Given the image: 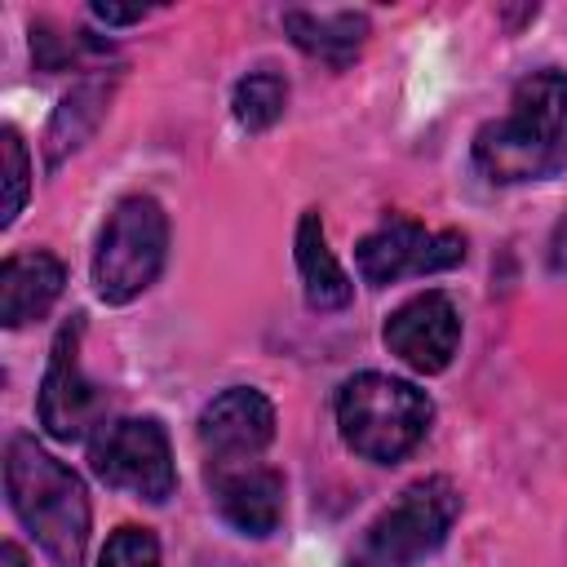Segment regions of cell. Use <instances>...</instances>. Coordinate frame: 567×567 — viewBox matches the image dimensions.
<instances>
[{
    "label": "cell",
    "mask_w": 567,
    "mask_h": 567,
    "mask_svg": "<svg viewBox=\"0 0 567 567\" xmlns=\"http://www.w3.org/2000/svg\"><path fill=\"white\" fill-rule=\"evenodd\" d=\"M66 284V266L53 252H18L0 266V319L4 328H22L40 319Z\"/></svg>",
    "instance_id": "cell-12"
},
{
    "label": "cell",
    "mask_w": 567,
    "mask_h": 567,
    "mask_svg": "<svg viewBox=\"0 0 567 567\" xmlns=\"http://www.w3.org/2000/svg\"><path fill=\"white\" fill-rule=\"evenodd\" d=\"M284 31L292 35V44L328 66H346L359 44L368 40V18L354 9H337V13H315V9H288L284 13Z\"/></svg>",
    "instance_id": "cell-14"
},
{
    "label": "cell",
    "mask_w": 567,
    "mask_h": 567,
    "mask_svg": "<svg viewBox=\"0 0 567 567\" xmlns=\"http://www.w3.org/2000/svg\"><path fill=\"white\" fill-rule=\"evenodd\" d=\"M80 337H84V319L75 315L58 332L49 368H44V381H40V425L62 443L89 439L93 425H106L102 421L106 399L80 368Z\"/></svg>",
    "instance_id": "cell-8"
},
{
    "label": "cell",
    "mask_w": 567,
    "mask_h": 567,
    "mask_svg": "<svg viewBox=\"0 0 567 567\" xmlns=\"http://www.w3.org/2000/svg\"><path fill=\"white\" fill-rule=\"evenodd\" d=\"M93 18L106 22V27H128V22H142L146 9H115V4H93Z\"/></svg>",
    "instance_id": "cell-19"
},
{
    "label": "cell",
    "mask_w": 567,
    "mask_h": 567,
    "mask_svg": "<svg viewBox=\"0 0 567 567\" xmlns=\"http://www.w3.org/2000/svg\"><path fill=\"white\" fill-rule=\"evenodd\" d=\"M0 155H4V208H0V226H9L22 204H27V190H31V164H27V146L13 128L0 133Z\"/></svg>",
    "instance_id": "cell-17"
},
{
    "label": "cell",
    "mask_w": 567,
    "mask_h": 567,
    "mask_svg": "<svg viewBox=\"0 0 567 567\" xmlns=\"http://www.w3.org/2000/svg\"><path fill=\"white\" fill-rule=\"evenodd\" d=\"M297 270H301V288H306V306L310 310H341V306H350L354 284L341 270V261L332 257V248L323 239L319 213H301V221H297Z\"/></svg>",
    "instance_id": "cell-15"
},
{
    "label": "cell",
    "mask_w": 567,
    "mask_h": 567,
    "mask_svg": "<svg viewBox=\"0 0 567 567\" xmlns=\"http://www.w3.org/2000/svg\"><path fill=\"white\" fill-rule=\"evenodd\" d=\"M97 567H159V540L146 527H120L106 536Z\"/></svg>",
    "instance_id": "cell-18"
},
{
    "label": "cell",
    "mask_w": 567,
    "mask_h": 567,
    "mask_svg": "<svg viewBox=\"0 0 567 567\" xmlns=\"http://www.w3.org/2000/svg\"><path fill=\"white\" fill-rule=\"evenodd\" d=\"M168 257V217L151 195H128L115 204L97 235L93 252V288L106 306H124L142 297Z\"/></svg>",
    "instance_id": "cell-5"
},
{
    "label": "cell",
    "mask_w": 567,
    "mask_h": 567,
    "mask_svg": "<svg viewBox=\"0 0 567 567\" xmlns=\"http://www.w3.org/2000/svg\"><path fill=\"white\" fill-rule=\"evenodd\" d=\"M461 261H465V235H456V230H425L421 221H412L403 213H390L354 248V266H359L363 284H372V288L399 284L408 275L452 270Z\"/></svg>",
    "instance_id": "cell-7"
},
{
    "label": "cell",
    "mask_w": 567,
    "mask_h": 567,
    "mask_svg": "<svg viewBox=\"0 0 567 567\" xmlns=\"http://www.w3.org/2000/svg\"><path fill=\"white\" fill-rule=\"evenodd\" d=\"M549 266H554L558 275H567V217L558 221V230H554V239H549Z\"/></svg>",
    "instance_id": "cell-20"
},
{
    "label": "cell",
    "mask_w": 567,
    "mask_h": 567,
    "mask_svg": "<svg viewBox=\"0 0 567 567\" xmlns=\"http://www.w3.org/2000/svg\"><path fill=\"white\" fill-rule=\"evenodd\" d=\"M89 461L106 487L133 492L137 501H151V505L168 501L177 487L173 447L155 416H120L102 425L89 443Z\"/></svg>",
    "instance_id": "cell-6"
},
{
    "label": "cell",
    "mask_w": 567,
    "mask_h": 567,
    "mask_svg": "<svg viewBox=\"0 0 567 567\" xmlns=\"http://www.w3.org/2000/svg\"><path fill=\"white\" fill-rule=\"evenodd\" d=\"M456 514H461V492L452 487V478L443 474L416 478L412 487L399 492L390 509H381L368 523L346 567H416L425 554H434L447 540Z\"/></svg>",
    "instance_id": "cell-4"
},
{
    "label": "cell",
    "mask_w": 567,
    "mask_h": 567,
    "mask_svg": "<svg viewBox=\"0 0 567 567\" xmlns=\"http://www.w3.org/2000/svg\"><path fill=\"white\" fill-rule=\"evenodd\" d=\"M230 106H235V120L248 133H261V128H270L284 115V106H288V80L275 75V71H252V75H244L235 84Z\"/></svg>",
    "instance_id": "cell-16"
},
{
    "label": "cell",
    "mask_w": 567,
    "mask_h": 567,
    "mask_svg": "<svg viewBox=\"0 0 567 567\" xmlns=\"http://www.w3.org/2000/svg\"><path fill=\"white\" fill-rule=\"evenodd\" d=\"M430 416L434 408L425 390L385 372H359L337 394V430L346 447L377 465L408 456L425 439Z\"/></svg>",
    "instance_id": "cell-3"
},
{
    "label": "cell",
    "mask_w": 567,
    "mask_h": 567,
    "mask_svg": "<svg viewBox=\"0 0 567 567\" xmlns=\"http://www.w3.org/2000/svg\"><path fill=\"white\" fill-rule=\"evenodd\" d=\"M270 439H275V403L252 385L221 390L199 412V443L213 456V465L252 461Z\"/></svg>",
    "instance_id": "cell-11"
},
{
    "label": "cell",
    "mask_w": 567,
    "mask_h": 567,
    "mask_svg": "<svg viewBox=\"0 0 567 567\" xmlns=\"http://www.w3.org/2000/svg\"><path fill=\"white\" fill-rule=\"evenodd\" d=\"M0 567H27V554H22L13 540H4V549H0Z\"/></svg>",
    "instance_id": "cell-21"
},
{
    "label": "cell",
    "mask_w": 567,
    "mask_h": 567,
    "mask_svg": "<svg viewBox=\"0 0 567 567\" xmlns=\"http://www.w3.org/2000/svg\"><path fill=\"white\" fill-rule=\"evenodd\" d=\"M106 102H111V80H80L49 115V128H44V164L49 168H62L102 124L106 115Z\"/></svg>",
    "instance_id": "cell-13"
},
{
    "label": "cell",
    "mask_w": 567,
    "mask_h": 567,
    "mask_svg": "<svg viewBox=\"0 0 567 567\" xmlns=\"http://www.w3.org/2000/svg\"><path fill=\"white\" fill-rule=\"evenodd\" d=\"M385 350L399 354L412 372H443L461 346V315L447 292H416L385 319Z\"/></svg>",
    "instance_id": "cell-9"
},
{
    "label": "cell",
    "mask_w": 567,
    "mask_h": 567,
    "mask_svg": "<svg viewBox=\"0 0 567 567\" xmlns=\"http://www.w3.org/2000/svg\"><path fill=\"white\" fill-rule=\"evenodd\" d=\"M474 164L496 186L545 182L567 168V75L532 71L518 80L509 111L474 133Z\"/></svg>",
    "instance_id": "cell-1"
},
{
    "label": "cell",
    "mask_w": 567,
    "mask_h": 567,
    "mask_svg": "<svg viewBox=\"0 0 567 567\" xmlns=\"http://www.w3.org/2000/svg\"><path fill=\"white\" fill-rule=\"evenodd\" d=\"M217 514L244 536H270L284 523V474L261 461H221L208 470Z\"/></svg>",
    "instance_id": "cell-10"
},
{
    "label": "cell",
    "mask_w": 567,
    "mask_h": 567,
    "mask_svg": "<svg viewBox=\"0 0 567 567\" xmlns=\"http://www.w3.org/2000/svg\"><path fill=\"white\" fill-rule=\"evenodd\" d=\"M4 492L18 514V523L35 536V545L49 554L53 567H80L89 545V496L84 483L49 456L35 439L13 434L4 452Z\"/></svg>",
    "instance_id": "cell-2"
}]
</instances>
